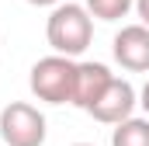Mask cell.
<instances>
[{"instance_id": "8992f818", "label": "cell", "mask_w": 149, "mask_h": 146, "mask_svg": "<svg viewBox=\"0 0 149 146\" xmlns=\"http://www.w3.org/2000/svg\"><path fill=\"white\" fill-rule=\"evenodd\" d=\"M114 73L108 70V63H97V59H83L76 63V87H73V105L80 111H90L94 101L104 94V87L111 84Z\"/></svg>"}, {"instance_id": "277c9868", "label": "cell", "mask_w": 149, "mask_h": 146, "mask_svg": "<svg viewBox=\"0 0 149 146\" xmlns=\"http://www.w3.org/2000/svg\"><path fill=\"white\" fill-rule=\"evenodd\" d=\"M135 105H139V91L125 77H111V84L104 87V94L94 101V108L87 115L94 122H101V125H118L128 115H135Z\"/></svg>"}, {"instance_id": "6da1fadb", "label": "cell", "mask_w": 149, "mask_h": 146, "mask_svg": "<svg viewBox=\"0 0 149 146\" xmlns=\"http://www.w3.org/2000/svg\"><path fill=\"white\" fill-rule=\"evenodd\" d=\"M45 38L52 45V52L59 56H83L90 38H94V14L87 11V4H56L45 25Z\"/></svg>"}, {"instance_id": "7c38bea8", "label": "cell", "mask_w": 149, "mask_h": 146, "mask_svg": "<svg viewBox=\"0 0 149 146\" xmlns=\"http://www.w3.org/2000/svg\"><path fill=\"white\" fill-rule=\"evenodd\" d=\"M73 146H94V143H73Z\"/></svg>"}, {"instance_id": "8fae6325", "label": "cell", "mask_w": 149, "mask_h": 146, "mask_svg": "<svg viewBox=\"0 0 149 146\" xmlns=\"http://www.w3.org/2000/svg\"><path fill=\"white\" fill-rule=\"evenodd\" d=\"M31 7H56V4H63V0H28Z\"/></svg>"}, {"instance_id": "9c48e42d", "label": "cell", "mask_w": 149, "mask_h": 146, "mask_svg": "<svg viewBox=\"0 0 149 146\" xmlns=\"http://www.w3.org/2000/svg\"><path fill=\"white\" fill-rule=\"evenodd\" d=\"M135 14L142 25H149V0H135Z\"/></svg>"}, {"instance_id": "5b68a950", "label": "cell", "mask_w": 149, "mask_h": 146, "mask_svg": "<svg viewBox=\"0 0 149 146\" xmlns=\"http://www.w3.org/2000/svg\"><path fill=\"white\" fill-rule=\"evenodd\" d=\"M111 56L128 73H149V25H125L111 42Z\"/></svg>"}, {"instance_id": "3957f363", "label": "cell", "mask_w": 149, "mask_h": 146, "mask_svg": "<svg viewBox=\"0 0 149 146\" xmlns=\"http://www.w3.org/2000/svg\"><path fill=\"white\" fill-rule=\"evenodd\" d=\"M49 136L45 115L28 101H10L0 108V139L3 146H42Z\"/></svg>"}, {"instance_id": "7a4b0ae2", "label": "cell", "mask_w": 149, "mask_h": 146, "mask_svg": "<svg viewBox=\"0 0 149 146\" xmlns=\"http://www.w3.org/2000/svg\"><path fill=\"white\" fill-rule=\"evenodd\" d=\"M28 87L38 101L45 105H73V87H76V59L73 56H42L31 73H28Z\"/></svg>"}, {"instance_id": "ba28073f", "label": "cell", "mask_w": 149, "mask_h": 146, "mask_svg": "<svg viewBox=\"0 0 149 146\" xmlns=\"http://www.w3.org/2000/svg\"><path fill=\"white\" fill-rule=\"evenodd\" d=\"M135 7V0H87V11L97 21H118Z\"/></svg>"}, {"instance_id": "52a82bcc", "label": "cell", "mask_w": 149, "mask_h": 146, "mask_svg": "<svg viewBox=\"0 0 149 146\" xmlns=\"http://www.w3.org/2000/svg\"><path fill=\"white\" fill-rule=\"evenodd\" d=\"M111 146H149V115L146 118L128 115L125 122H118L111 129Z\"/></svg>"}, {"instance_id": "30bf717a", "label": "cell", "mask_w": 149, "mask_h": 146, "mask_svg": "<svg viewBox=\"0 0 149 146\" xmlns=\"http://www.w3.org/2000/svg\"><path fill=\"white\" fill-rule=\"evenodd\" d=\"M139 105H142V111L149 115V80L142 84V91H139Z\"/></svg>"}]
</instances>
